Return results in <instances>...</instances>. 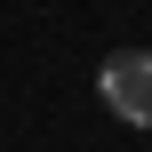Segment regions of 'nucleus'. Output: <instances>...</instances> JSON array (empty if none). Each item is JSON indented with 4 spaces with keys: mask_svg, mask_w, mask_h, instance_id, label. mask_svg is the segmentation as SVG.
Returning <instances> with one entry per match:
<instances>
[{
    "mask_svg": "<svg viewBox=\"0 0 152 152\" xmlns=\"http://www.w3.org/2000/svg\"><path fill=\"white\" fill-rule=\"evenodd\" d=\"M96 88L128 128H152V48H112L96 64Z\"/></svg>",
    "mask_w": 152,
    "mask_h": 152,
    "instance_id": "f257e3e1",
    "label": "nucleus"
}]
</instances>
